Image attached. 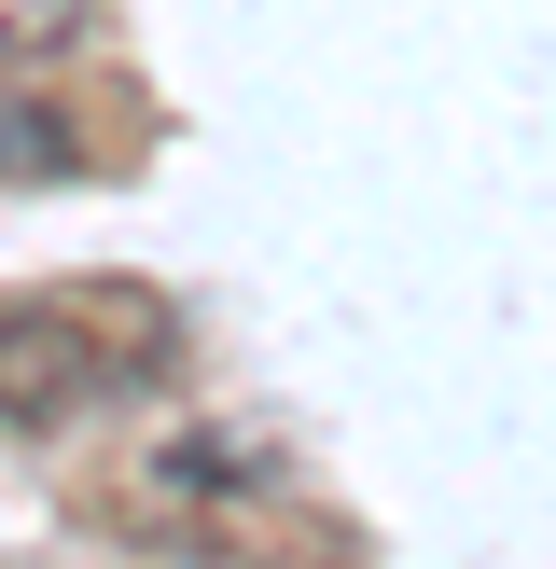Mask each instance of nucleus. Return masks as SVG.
<instances>
[{"mask_svg": "<svg viewBox=\"0 0 556 569\" xmlns=\"http://www.w3.org/2000/svg\"><path fill=\"white\" fill-rule=\"evenodd\" d=\"M98 389H111V348L70 306H14L0 320V431H70Z\"/></svg>", "mask_w": 556, "mask_h": 569, "instance_id": "obj_1", "label": "nucleus"}, {"mask_svg": "<svg viewBox=\"0 0 556 569\" xmlns=\"http://www.w3.org/2000/svg\"><path fill=\"white\" fill-rule=\"evenodd\" d=\"M222 487H237V445L181 431V445H153V459H139L126 487H111V515H126V528H195V515H209Z\"/></svg>", "mask_w": 556, "mask_h": 569, "instance_id": "obj_2", "label": "nucleus"}, {"mask_svg": "<svg viewBox=\"0 0 556 569\" xmlns=\"http://www.w3.org/2000/svg\"><path fill=\"white\" fill-rule=\"evenodd\" d=\"M98 28V0H0V70H42Z\"/></svg>", "mask_w": 556, "mask_h": 569, "instance_id": "obj_3", "label": "nucleus"}, {"mask_svg": "<svg viewBox=\"0 0 556 569\" xmlns=\"http://www.w3.org/2000/svg\"><path fill=\"white\" fill-rule=\"evenodd\" d=\"M56 167H70V139L42 111H0V181H56Z\"/></svg>", "mask_w": 556, "mask_h": 569, "instance_id": "obj_4", "label": "nucleus"}]
</instances>
